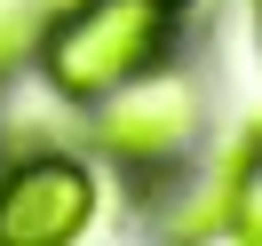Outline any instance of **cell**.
<instances>
[{"instance_id": "6da1fadb", "label": "cell", "mask_w": 262, "mask_h": 246, "mask_svg": "<svg viewBox=\"0 0 262 246\" xmlns=\"http://www.w3.org/2000/svg\"><path fill=\"white\" fill-rule=\"evenodd\" d=\"M175 32H183V16L167 0H48V16L32 32V72L56 103L88 111L112 87L167 64Z\"/></svg>"}, {"instance_id": "7a4b0ae2", "label": "cell", "mask_w": 262, "mask_h": 246, "mask_svg": "<svg viewBox=\"0 0 262 246\" xmlns=\"http://www.w3.org/2000/svg\"><path fill=\"white\" fill-rule=\"evenodd\" d=\"M199 143H207V80L183 72L175 56L151 64L143 80L112 87L103 103H88V151L112 167L127 191H167L191 175Z\"/></svg>"}, {"instance_id": "3957f363", "label": "cell", "mask_w": 262, "mask_h": 246, "mask_svg": "<svg viewBox=\"0 0 262 246\" xmlns=\"http://www.w3.org/2000/svg\"><path fill=\"white\" fill-rule=\"evenodd\" d=\"M103 183L72 143H8L0 151V246H64L96 222Z\"/></svg>"}, {"instance_id": "277c9868", "label": "cell", "mask_w": 262, "mask_h": 246, "mask_svg": "<svg viewBox=\"0 0 262 246\" xmlns=\"http://www.w3.org/2000/svg\"><path fill=\"white\" fill-rule=\"evenodd\" d=\"M175 230H230V238L262 246V119L230 143L223 175L207 183V198L191 214H175Z\"/></svg>"}, {"instance_id": "5b68a950", "label": "cell", "mask_w": 262, "mask_h": 246, "mask_svg": "<svg viewBox=\"0 0 262 246\" xmlns=\"http://www.w3.org/2000/svg\"><path fill=\"white\" fill-rule=\"evenodd\" d=\"M167 8H175V16H191V8H207V0H167Z\"/></svg>"}, {"instance_id": "8992f818", "label": "cell", "mask_w": 262, "mask_h": 246, "mask_svg": "<svg viewBox=\"0 0 262 246\" xmlns=\"http://www.w3.org/2000/svg\"><path fill=\"white\" fill-rule=\"evenodd\" d=\"M254 32H262V0H254Z\"/></svg>"}]
</instances>
